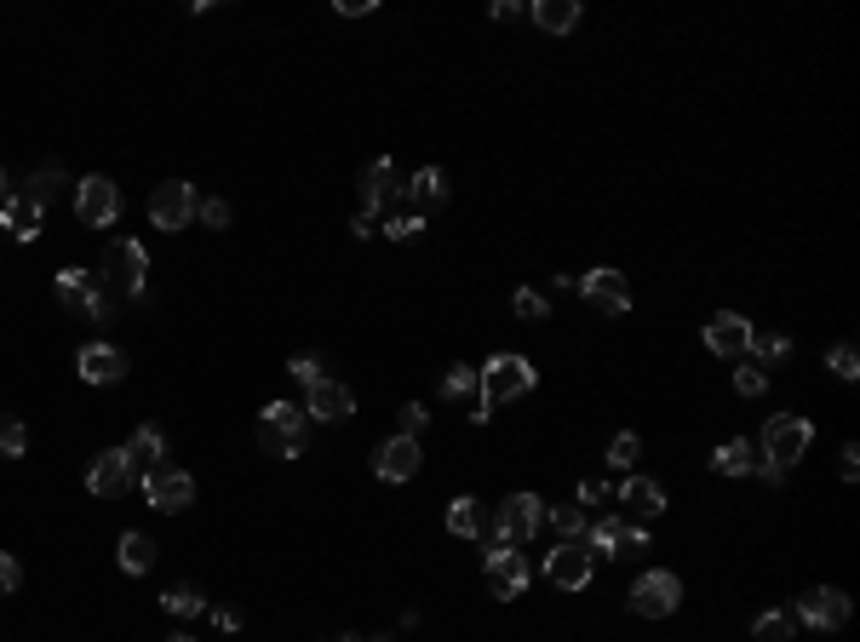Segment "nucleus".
Returning <instances> with one entry per match:
<instances>
[{
	"label": "nucleus",
	"instance_id": "1",
	"mask_svg": "<svg viewBox=\"0 0 860 642\" xmlns=\"http://www.w3.org/2000/svg\"><path fill=\"white\" fill-rule=\"evenodd\" d=\"M528 390H534V361H528V356H488L483 368H476L471 419H476V425H488V419L505 408V401L528 396Z\"/></svg>",
	"mask_w": 860,
	"mask_h": 642
},
{
	"label": "nucleus",
	"instance_id": "2",
	"mask_svg": "<svg viewBox=\"0 0 860 642\" xmlns=\"http://www.w3.org/2000/svg\"><path fill=\"white\" fill-rule=\"evenodd\" d=\"M57 305L75 310V316H87L92 328H110V321H115V293L92 270H81V265L57 270Z\"/></svg>",
	"mask_w": 860,
	"mask_h": 642
},
{
	"label": "nucleus",
	"instance_id": "3",
	"mask_svg": "<svg viewBox=\"0 0 860 642\" xmlns=\"http://www.w3.org/2000/svg\"><path fill=\"white\" fill-rule=\"evenodd\" d=\"M310 441V419L305 408H293V401H270L265 413H258V448L270 459H298Z\"/></svg>",
	"mask_w": 860,
	"mask_h": 642
},
{
	"label": "nucleus",
	"instance_id": "4",
	"mask_svg": "<svg viewBox=\"0 0 860 642\" xmlns=\"http://www.w3.org/2000/svg\"><path fill=\"white\" fill-rule=\"evenodd\" d=\"M545 534V499L539 493H505L493 511V539L499 545H528Z\"/></svg>",
	"mask_w": 860,
	"mask_h": 642
},
{
	"label": "nucleus",
	"instance_id": "5",
	"mask_svg": "<svg viewBox=\"0 0 860 642\" xmlns=\"http://www.w3.org/2000/svg\"><path fill=\"white\" fill-rule=\"evenodd\" d=\"M195 213H202V195H195V184H184V178L155 184V195H150V224H155V230L178 235V230L195 224Z\"/></svg>",
	"mask_w": 860,
	"mask_h": 642
},
{
	"label": "nucleus",
	"instance_id": "6",
	"mask_svg": "<svg viewBox=\"0 0 860 642\" xmlns=\"http://www.w3.org/2000/svg\"><path fill=\"white\" fill-rule=\"evenodd\" d=\"M809 441H814V425H809V419L774 413L769 425H763V459H769V465H780V471H792L797 459L809 453Z\"/></svg>",
	"mask_w": 860,
	"mask_h": 642
},
{
	"label": "nucleus",
	"instance_id": "7",
	"mask_svg": "<svg viewBox=\"0 0 860 642\" xmlns=\"http://www.w3.org/2000/svg\"><path fill=\"white\" fill-rule=\"evenodd\" d=\"M144 275H150V253L138 241H115L104 253V287L121 298H144Z\"/></svg>",
	"mask_w": 860,
	"mask_h": 642
},
{
	"label": "nucleus",
	"instance_id": "8",
	"mask_svg": "<svg viewBox=\"0 0 860 642\" xmlns=\"http://www.w3.org/2000/svg\"><path fill=\"white\" fill-rule=\"evenodd\" d=\"M75 218H81L87 230H110L115 218H121V190H115V178L92 172L75 184Z\"/></svg>",
	"mask_w": 860,
	"mask_h": 642
},
{
	"label": "nucleus",
	"instance_id": "9",
	"mask_svg": "<svg viewBox=\"0 0 860 642\" xmlns=\"http://www.w3.org/2000/svg\"><path fill=\"white\" fill-rule=\"evenodd\" d=\"M677 602H683V579L666 574V568H649V574L631 586V614H643V619L677 614Z\"/></svg>",
	"mask_w": 860,
	"mask_h": 642
},
{
	"label": "nucleus",
	"instance_id": "10",
	"mask_svg": "<svg viewBox=\"0 0 860 642\" xmlns=\"http://www.w3.org/2000/svg\"><path fill=\"white\" fill-rule=\"evenodd\" d=\"M483 574H488V591L505 596V602L528 591V562H523V551H516V545H499V539H488Z\"/></svg>",
	"mask_w": 860,
	"mask_h": 642
},
{
	"label": "nucleus",
	"instance_id": "11",
	"mask_svg": "<svg viewBox=\"0 0 860 642\" xmlns=\"http://www.w3.org/2000/svg\"><path fill=\"white\" fill-rule=\"evenodd\" d=\"M144 499L155 511H190L195 505V476L178 471V465H155L144 476Z\"/></svg>",
	"mask_w": 860,
	"mask_h": 642
},
{
	"label": "nucleus",
	"instance_id": "12",
	"mask_svg": "<svg viewBox=\"0 0 860 642\" xmlns=\"http://www.w3.org/2000/svg\"><path fill=\"white\" fill-rule=\"evenodd\" d=\"M350 413H356V396L338 378H316L305 390V419H316V425H345Z\"/></svg>",
	"mask_w": 860,
	"mask_h": 642
},
{
	"label": "nucleus",
	"instance_id": "13",
	"mask_svg": "<svg viewBox=\"0 0 860 642\" xmlns=\"http://www.w3.org/2000/svg\"><path fill=\"white\" fill-rule=\"evenodd\" d=\"M752 321L746 316H734V310H717L711 321H706V345H711V356H723V361H740L746 356V345H752Z\"/></svg>",
	"mask_w": 860,
	"mask_h": 642
},
{
	"label": "nucleus",
	"instance_id": "14",
	"mask_svg": "<svg viewBox=\"0 0 860 642\" xmlns=\"http://www.w3.org/2000/svg\"><path fill=\"white\" fill-rule=\"evenodd\" d=\"M132 465H127V453L121 448H104V453H92V465H87V488L98 493V499H115V493H127L132 488Z\"/></svg>",
	"mask_w": 860,
	"mask_h": 642
},
{
	"label": "nucleus",
	"instance_id": "15",
	"mask_svg": "<svg viewBox=\"0 0 860 642\" xmlns=\"http://www.w3.org/2000/svg\"><path fill=\"white\" fill-rule=\"evenodd\" d=\"M797 614H804L814 631H837L849 619V596L837 591V586H814V591L797 596Z\"/></svg>",
	"mask_w": 860,
	"mask_h": 642
},
{
	"label": "nucleus",
	"instance_id": "16",
	"mask_svg": "<svg viewBox=\"0 0 860 642\" xmlns=\"http://www.w3.org/2000/svg\"><path fill=\"white\" fill-rule=\"evenodd\" d=\"M419 465H425V453H419V436H390L385 448H378V459H373L378 482H413Z\"/></svg>",
	"mask_w": 860,
	"mask_h": 642
},
{
	"label": "nucleus",
	"instance_id": "17",
	"mask_svg": "<svg viewBox=\"0 0 860 642\" xmlns=\"http://www.w3.org/2000/svg\"><path fill=\"white\" fill-rule=\"evenodd\" d=\"M545 579H551V586H563V591H586L591 586V551L563 539V545L545 556Z\"/></svg>",
	"mask_w": 860,
	"mask_h": 642
},
{
	"label": "nucleus",
	"instance_id": "18",
	"mask_svg": "<svg viewBox=\"0 0 860 642\" xmlns=\"http://www.w3.org/2000/svg\"><path fill=\"white\" fill-rule=\"evenodd\" d=\"M579 293H586L603 316H626V310H631V287H626V275H619V270H591V275H579Z\"/></svg>",
	"mask_w": 860,
	"mask_h": 642
},
{
	"label": "nucleus",
	"instance_id": "19",
	"mask_svg": "<svg viewBox=\"0 0 860 642\" xmlns=\"http://www.w3.org/2000/svg\"><path fill=\"white\" fill-rule=\"evenodd\" d=\"M75 373L87 378V385H121L127 378V356L115 345H81L75 350Z\"/></svg>",
	"mask_w": 860,
	"mask_h": 642
},
{
	"label": "nucleus",
	"instance_id": "20",
	"mask_svg": "<svg viewBox=\"0 0 860 642\" xmlns=\"http://www.w3.org/2000/svg\"><path fill=\"white\" fill-rule=\"evenodd\" d=\"M659 511H666V488H659V482L631 476L626 488H619V516H626V522H643V528H649Z\"/></svg>",
	"mask_w": 860,
	"mask_h": 642
},
{
	"label": "nucleus",
	"instance_id": "21",
	"mask_svg": "<svg viewBox=\"0 0 860 642\" xmlns=\"http://www.w3.org/2000/svg\"><path fill=\"white\" fill-rule=\"evenodd\" d=\"M396 195H402V184H396V167H390L385 155L368 160V167H362V213H368V218H378Z\"/></svg>",
	"mask_w": 860,
	"mask_h": 642
},
{
	"label": "nucleus",
	"instance_id": "22",
	"mask_svg": "<svg viewBox=\"0 0 860 642\" xmlns=\"http://www.w3.org/2000/svg\"><path fill=\"white\" fill-rule=\"evenodd\" d=\"M121 453H127V465H132V476H150L155 465H162V453H167V436L155 431V425H138L127 441H121Z\"/></svg>",
	"mask_w": 860,
	"mask_h": 642
},
{
	"label": "nucleus",
	"instance_id": "23",
	"mask_svg": "<svg viewBox=\"0 0 860 642\" xmlns=\"http://www.w3.org/2000/svg\"><path fill=\"white\" fill-rule=\"evenodd\" d=\"M402 195L413 201V213L425 218V213H436V207H448V178L436 172V167H419L408 184H402Z\"/></svg>",
	"mask_w": 860,
	"mask_h": 642
},
{
	"label": "nucleus",
	"instance_id": "24",
	"mask_svg": "<svg viewBox=\"0 0 860 642\" xmlns=\"http://www.w3.org/2000/svg\"><path fill=\"white\" fill-rule=\"evenodd\" d=\"M0 230H12L17 241H35V235H41V207H35L24 190L7 195V201H0Z\"/></svg>",
	"mask_w": 860,
	"mask_h": 642
},
{
	"label": "nucleus",
	"instance_id": "25",
	"mask_svg": "<svg viewBox=\"0 0 860 642\" xmlns=\"http://www.w3.org/2000/svg\"><path fill=\"white\" fill-rule=\"evenodd\" d=\"M528 12H534V24L545 35H568L579 24V0H534Z\"/></svg>",
	"mask_w": 860,
	"mask_h": 642
},
{
	"label": "nucleus",
	"instance_id": "26",
	"mask_svg": "<svg viewBox=\"0 0 860 642\" xmlns=\"http://www.w3.org/2000/svg\"><path fill=\"white\" fill-rule=\"evenodd\" d=\"M711 471H717V476H752V471H757V448L734 436V441H723V448L711 453Z\"/></svg>",
	"mask_w": 860,
	"mask_h": 642
},
{
	"label": "nucleus",
	"instance_id": "27",
	"mask_svg": "<svg viewBox=\"0 0 860 642\" xmlns=\"http://www.w3.org/2000/svg\"><path fill=\"white\" fill-rule=\"evenodd\" d=\"M448 534H459V539H483V505L459 493L453 505H448Z\"/></svg>",
	"mask_w": 860,
	"mask_h": 642
},
{
	"label": "nucleus",
	"instance_id": "28",
	"mask_svg": "<svg viewBox=\"0 0 860 642\" xmlns=\"http://www.w3.org/2000/svg\"><path fill=\"white\" fill-rule=\"evenodd\" d=\"M746 356H752V368H774V361L792 356V338H786V333H752Z\"/></svg>",
	"mask_w": 860,
	"mask_h": 642
},
{
	"label": "nucleus",
	"instance_id": "29",
	"mask_svg": "<svg viewBox=\"0 0 860 642\" xmlns=\"http://www.w3.org/2000/svg\"><path fill=\"white\" fill-rule=\"evenodd\" d=\"M64 184H69V178H64V172H57V167H41V172H29V184H24V195H29V201H35V207H41V213H47V207H52V201H57V195H64Z\"/></svg>",
	"mask_w": 860,
	"mask_h": 642
},
{
	"label": "nucleus",
	"instance_id": "30",
	"mask_svg": "<svg viewBox=\"0 0 860 642\" xmlns=\"http://www.w3.org/2000/svg\"><path fill=\"white\" fill-rule=\"evenodd\" d=\"M121 568L127 574H150L155 568V539L150 534H121Z\"/></svg>",
	"mask_w": 860,
	"mask_h": 642
},
{
	"label": "nucleus",
	"instance_id": "31",
	"mask_svg": "<svg viewBox=\"0 0 860 642\" xmlns=\"http://www.w3.org/2000/svg\"><path fill=\"white\" fill-rule=\"evenodd\" d=\"M545 522L568 539V545H586V528H591V522H586V511H579V505H551Z\"/></svg>",
	"mask_w": 860,
	"mask_h": 642
},
{
	"label": "nucleus",
	"instance_id": "32",
	"mask_svg": "<svg viewBox=\"0 0 860 642\" xmlns=\"http://www.w3.org/2000/svg\"><path fill=\"white\" fill-rule=\"evenodd\" d=\"M619 528H626V516H619V511H608L603 522H591V528H586V551H603V556H614V545H619Z\"/></svg>",
	"mask_w": 860,
	"mask_h": 642
},
{
	"label": "nucleus",
	"instance_id": "33",
	"mask_svg": "<svg viewBox=\"0 0 860 642\" xmlns=\"http://www.w3.org/2000/svg\"><path fill=\"white\" fill-rule=\"evenodd\" d=\"M29 453V431L17 413H0V459H24Z\"/></svg>",
	"mask_w": 860,
	"mask_h": 642
},
{
	"label": "nucleus",
	"instance_id": "34",
	"mask_svg": "<svg viewBox=\"0 0 860 642\" xmlns=\"http://www.w3.org/2000/svg\"><path fill=\"white\" fill-rule=\"evenodd\" d=\"M442 396H448V401H476V368H465V361H459V368H448V373H442Z\"/></svg>",
	"mask_w": 860,
	"mask_h": 642
},
{
	"label": "nucleus",
	"instance_id": "35",
	"mask_svg": "<svg viewBox=\"0 0 860 642\" xmlns=\"http://www.w3.org/2000/svg\"><path fill=\"white\" fill-rule=\"evenodd\" d=\"M162 608H167V614H184V619H190V614H207V596L195 591V586H172V591L162 596Z\"/></svg>",
	"mask_w": 860,
	"mask_h": 642
},
{
	"label": "nucleus",
	"instance_id": "36",
	"mask_svg": "<svg viewBox=\"0 0 860 642\" xmlns=\"http://www.w3.org/2000/svg\"><path fill=\"white\" fill-rule=\"evenodd\" d=\"M752 637H757V642H792V619L780 614V608H769V614L752 619Z\"/></svg>",
	"mask_w": 860,
	"mask_h": 642
},
{
	"label": "nucleus",
	"instance_id": "37",
	"mask_svg": "<svg viewBox=\"0 0 860 642\" xmlns=\"http://www.w3.org/2000/svg\"><path fill=\"white\" fill-rule=\"evenodd\" d=\"M637 459H643V436H614V448H608V465H619V471H631Z\"/></svg>",
	"mask_w": 860,
	"mask_h": 642
},
{
	"label": "nucleus",
	"instance_id": "38",
	"mask_svg": "<svg viewBox=\"0 0 860 642\" xmlns=\"http://www.w3.org/2000/svg\"><path fill=\"white\" fill-rule=\"evenodd\" d=\"M734 390H740V396H763V390H769V373L752 368V361H740V368H734Z\"/></svg>",
	"mask_w": 860,
	"mask_h": 642
},
{
	"label": "nucleus",
	"instance_id": "39",
	"mask_svg": "<svg viewBox=\"0 0 860 642\" xmlns=\"http://www.w3.org/2000/svg\"><path fill=\"white\" fill-rule=\"evenodd\" d=\"M826 361H832V373L844 378V385H855V378H860V356H855V345H832Z\"/></svg>",
	"mask_w": 860,
	"mask_h": 642
},
{
	"label": "nucleus",
	"instance_id": "40",
	"mask_svg": "<svg viewBox=\"0 0 860 642\" xmlns=\"http://www.w3.org/2000/svg\"><path fill=\"white\" fill-rule=\"evenodd\" d=\"M195 218H202L207 230H230V218H235V213H230V201H224V195H207V201H202V213H195Z\"/></svg>",
	"mask_w": 860,
	"mask_h": 642
},
{
	"label": "nucleus",
	"instance_id": "41",
	"mask_svg": "<svg viewBox=\"0 0 860 642\" xmlns=\"http://www.w3.org/2000/svg\"><path fill=\"white\" fill-rule=\"evenodd\" d=\"M385 235L390 241H419V235H425V218H419V213H396L390 224H385Z\"/></svg>",
	"mask_w": 860,
	"mask_h": 642
},
{
	"label": "nucleus",
	"instance_id": "42",
	"mask_svg": "<svg viewBox=\"0 0 860 642\" xmlns=\"http://www.w3.org/2000/svg\"><path fill=\"white\" fill-rule=\"evenodd\" d=\"M637 551H649V528H643V522H626V528H619L614 556H637Z\"/></svg>",
	"mask_w": 860,
	"mask_h": 642
},
{
	"label": "nucleus",
	"instance_id": "43",
	"mask_svg": "<svg viewBox=\"0 0 860 642\" xmlns=\"http://www.w3.org/2000/svg\"><path fill=\"white\" fill-rule=\"evenodd\" d=\"M516 316H523V321H545L551 305H545V298H539L534 287H523V293H516Z\"/></svg>",
	"mask_w": 860,
	"mask_h": 642
},
{
	"label": "nucleus",
	"instance_id": "44",
	"mask_svg": "<svg viewBox=\"0 0 860 642\" xmlns=\"http://www.w3.org/2000/svg\"><path fill=\"white\" fill-rule=\"evenodd\" d=\"M287 373H293L305 390L316 385V378H328V373H322V361H316V356H293V361H287Z\"/></svg>",
	"mask_w": 860,
	"mask_h": 642
},
{
	"label": "nucleus",
	"instance_id": "45",
	"mask_svg": "<svg viewBox=\"0 0 860 642\" xmlns=\"http://www.w3.org/2000/svg\"><path fill=\"white\" fill-rule=\"evenodd\" d=\"M17 586H24V562L0 551V596H7V591H17Z\"/></svg>",
	"mask_w": 860,
	"mask_h": 642
},
{
	"label": "nucleus",
	"instance_id": "46",
	"mask_svg": "<svg viewBox=\"0 0 860 642\" xmlns=\"http://www.w3.org/2000/svg\"><path fill=\"white\" fill-rule=\"evenodd\" d=\"M396 419H402V436H419V431H425V419H431V413L419 408V401H408V408L396 413Z\"/></svg>",
	"mask_w": 860,
	"mask_h": 642
},
{
	"label": "nucleus",
	"instance_id": "47",
	"mask_svg": "<svg viewBox=\"0 0 860 642\" xmlns=\"http://www.w3.org/2000/svg\"><path fill=\"white\" fill-rule=\"evenodd\" d=\"M579 505H608V488L603 482H579Z\"/></svg>",
	"mask_w": 860,
	"mask_h": 642
},
{
	"label": "nucleus",
	"instance_id": "48",
	"mask_svg": "<svg viewBox=\"0 0 860 642\" xmlns=\"http://www.w3.org/2000/svg\"><path fill=\"white\" fill-rule=\"evenodd\" d=\"M213 626L218 631H242V608H213Z\"/></svg>",
	"mask_w": 860,
	"mask_h": 642
},
{
	"label": "nucleus",
	"instance_id": "49",
	"mask_svg": "<svg viewBox=\"0 0 860 642\" xmlns=\"http://www.w3.org/2000/svg\"><path fill=\"white\" fill-rule=\"evenodd\" d=\"M757 482H769V488H780V482H786V471H780V465H769V459H757Z\"/></svg>",
	"mask_w": 860,
	"mask_h": 642
},
{
	"label": "nucleus",
	"instance_id": "50",
	"mask_svg": "<svg viewBox=\"0 0 860 642\" xmlns=\"http://www.w3.org/2000/svg\"><path fill=\"white\" fill-rule=\"evenodd\" d=\"M373 230H378V218H368V213H356V218H350V235H362V241H368Z\"/></svg>",
	"mask_w": 860,
	"mask_h": 642
},
{
	"label": "nucleus",
	"instance_id": "51",
	"mask_svg": "<svg viewBox=\"0 0 860 642\" xmlns=\"http://www.w3.org/2000/svg\"><path fill=\"white\" fill-rule=\"evenodd\" d=\"M855 476H860V448L849 441V448H844V482H855Z\"/></svg>",
	"mask_w": 860,
	"mask_h": 642
},
{
	"label": "nucleus",
	"instance_id": "52",
	"mask_svg": "<svg viewBox=\"0 0 860 642\" xmlns=\"http://www.w3.org/2000/svg\"><path fill=\"white\" fill-rule=\"evenodd\" d=\"M516 12H523V7H516V0H493V24H511Z\"/></svg>",
	"mask_w": 860,
	"mask_h": 642
},
{
	"label": "nucleus",
	"instance_id": "53",
	"mask_svg": "<svg viewBox=\"0 0 860 642\" xmlns=\"http://www.w3.org/2000/svg\"><path fill=\"white\" fill-rule=\"evenodd\" d=\"M338 12H345V17H362V12H373V0H338Z\"/></svg>",
	"mask_w": 860,
	"mask_h": 642
},
{
	"label": "nucleus",
	"instance_id": "54",
	"mask_svg": "<svg viewBox=\"0 0 860 642\" xmlns=\"http://www.w3.org/2000/svg\"><path fill=\"white\" fill-rule=\"evenodd\" d=\"M333 642H362V637H350V631H338V637H333Z\"/></svg>",
	"mask_w": 860,
	"mask_h": 642
},
{
	"label": "nucleus",
	"instance_id": "55",
	"mask_svg": "<svg viewBox=\"0 0 860 642\" xmlns=\"http://www.w3.org/2000/svg\"><path fill=\"white\" fill-rule=\"evenodd\" d=\"M7 195H12V190H7V172H0V201H7Z\"/></svg>",
	"mask_w": 860,
	"mask_h": 642
},
{
	"label": "nucleus",
	"instance_id": "56",
	"mask_svg": "<svg viewBox=\"0 0 860 642\" xmlns=\"http://www.w3.org/2000/svg\"><path fill=\"white\" fill-rule=\"evenodd\" d=\"M373 642H396V637H373Z\"/></svg>",
	"mask_w": 860,
	"mask_h": 642
},
{
	"label": "nucleus",
	"instance_id": "57",
	"mask_svg": "<svg viewBox=\"0 0 860 642\" xmlns=\"http://www.w3.org/2000/svg\"><path fill=\"white\" fill-rule=\"evenodd\" d=\"M172 642H190V637H172Z\"/></svg>",
	"mask_w": 860,
	"mask_h": 642
}]
</instances>
